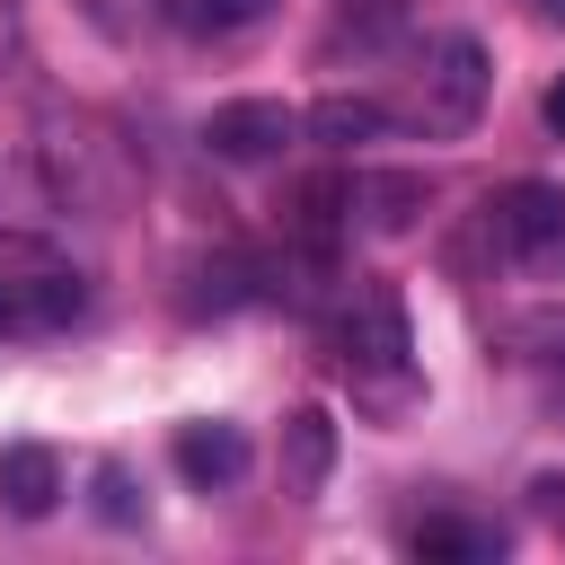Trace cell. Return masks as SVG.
<instances>
[{
	"mask_svg": "<svg viewBox=\"0 0 565 565\" xmlns=\"http://www.w3.org/2000/svg\"><path fill=\"white\" fill-rule=\"evenodd\" d=\"M486 88H494L486 44H477V35H433V44H424V62H415V79H406V106H397V115H406L415 132L450 141V132H468V124H477Z\"/></svg>",
	"mask_w": 565,
	"mask_h": 565,
	"instance_id": "1",
	"label": "cell"
},
{
	"mask_svg": "<svg viewBox=\"0 0 565 565\" xmlns=\"http://www.w3.org/2000/svg\"><path fill=\"white\" fill-rule=\"evenodd\" d=\"M88 282L44 247V238H0V335H53L71 327Z\"/></svg>",
	"mask_w": 565,
	"mask_h": 565,
	"instance_id": "2",
	"label": "cell"
},
{
	"mask_svg": "<svg viewBox=\"0 0 565 565\" xmlns=\"http://www.w3.org/2000/svg\"><path fill=\"white\" fill-rule=\"evenodd\" d=\"M327 344H335V362H344L353 380H397L406 353H415L406 309H397V291H380V282H353V291H344V309L327 318Z\"/></svg>",
	"mask_w": 565,
	"mask_h": 565,
	"instance_id": "3",
	"label": "cell"
},
{
	"mask_svg": "<svg viewBox=\"0 0 565 565\" xmlns=\"http://www.w3.org/2000/svg\"><path fill=\"white\" fill-rule=\"evenodd\" d=\"M486 230H494V256H512L521 274H565V185H503L486 203Z\"/></svg>",
	"mask_w": 565,
	"mask_h": 565,
	"instance_id": "4",
	"label": "cell"
},
{
	"mask_svg": "<svg viewBox=\"0 0 565 565\" xmlns=\"http://www.w3.org/2000/svg\"><path fill=\"white\" fill-rule=\"evenodd\" d=\"M44 177H53V194H71V203H124V150H115L97 124H53Z\"/></svg>",
	"mask_w": 565,
	"mask_h": 565,
	"instance_id": "5",
	"label": "cell"
},
{
	"mask_svg": "<svg viewBox=\"0 0 565 565\" xmlns=\"http://www.w3.org/2000/svg\"><path fill=\"white\" fill-rule=\"evenodd\" d=\"M344 221H353V177H300L282 194V247L300 265H327L335 238H344Z\"/></svg>",
	"mask_w": 565,
	"mask_h": 565,
	"instance_id": "6",
	"label": "cell"
},
{
	"mask_svg": "<svg viewBox=\"0 0 565 565\" xmlns=\"http://www.w3.org/2000/svg\"><path fill=\"white\" fill-rule=\"evenodd\" d=\"M291 132H300V115H291L282 97H238V106H212V124H203L212 159H238V168L282 159V150H291Z\"/></svg>",
	"mask_w": 565,
	"mask_h": 565,
	"instance_id": "7",
	"label": "cell"
},
{
	"mask_svg": "<svg viewBox=\"0 0 565 565\" xmlns=\"http://www.w3.org/2000/svg\"><path fill=\"white\" fill-rule=\"evenodd\" d=\"M406 547H415L424 565H494V556H503V530H494V521H468V512H424V521L406 530Z\"/></svg>",
	"mask_w": 565,
	"mask_h": 565,
	"instance_id": "8",
	"label": "cell"
},
{
	"mask_svg": "<svg viewBox=\"0 0 565 565\" xmlns=\"http://www.w3.org/2000/svg\"><path fill=\"white\" fill-rule=\"evenodd\" d=\"M177 477L185 486H238L247 477V433L238 424H177Z\"/></svg>",
	"mask_w": 565,
	"mask_h": 565,
	"instance_id": "9",
	"label": "cell"
},
{
	"mask_svg": "<svg viewBox=\"0 0 565 565\" xmlns=\"http://www.w3.org/2000/svg\"><path fill=\"white\" fill-rule=\"evenodd\" d=\"M0 503H9L18 521H44V512L62 503V459H53L44 441H9V450H0Z\"/></svg>",
	"mask_w": 565,
	"mask_h": 565,
	"instance_id": "10",
	"label": "cell"
},
{
	"mask_svg": "<svg viewBox=\"0 0 565 565\" xmlns=\"http://www.w3.org/2000/svg\"><path fill=\"white\" fill-rule=\"evenodd\" d=\"M327 459H335V424H327V406H300L282 424V494H318Z\"/></svg>",
	"mask_w": 565,
	"mask_h": 565,
	"instance_id": "11",
	"label": "cell"
},
{
	"mask_svg": "<svg viewBox=\"0 0 565 565\" xmlns=\"http://www.w3.org/2000/svg\"><path fill=\"white\" fill-rule=\"evenodd\" d=\"M300 124H309L327 150H353V141H380V132H388V106H380V97H327V106L300 115Z\"/></svg>",
	"mask_w": 565,
	"mask_h": 565,
	"instance_id": "12",
	"label": "cell"
},
{
	"mask_svg": "<svg viewBox=\"0 0 565 565\" xmlns=\"http://www.w3.org/2000/svg\"><path fill=\"white\" fill-rule=\"evenodd\" d=\"M353 203H371V230H406V212L424 203V185L415 177H362Z\"/></svg>",
	"mask_w": 565,
	"mask_h": 565,
	"instance_id": "13",
	"label": "cell"
},
{
	"mask_svg": "<svg viewBox=\"0 0 565 565\" xmlns=\"http://www.w3.org/2000/svg\"><path fill=\"white\" fill-rule=\"evenodd\" d=\"M274 0H177V18L185 26H203V35H238V26H256Z\"/></svg>",
	"mask_w": 565,
	"mask_h": 565,
	"instance_id": "14",
	"label": "cell"
},
{
	"mask_svg": "<svg viewBox=\"0 0 565 565\" xmlns=\"http://www.w3.org/2000/svg\"><path fill=\"white\" fill-rule=\"evenodd\" d=\"M97 494H106V521H141V503H132V477H124V468H106V477H97Z\"/></svg>",
	"mask_w": 565,
	"mask_h": 565,
	"instance_id": "15",
	"label": "cell"
},
{
	"mask_svg": "<svg viewBox=\"0 0 565 565\" xmlns=\"http://www.w3.org/2000/svg\"><path fill=\"white\" fill-rule=\"evenodd\" d=\"M530 512H539V521L565 539V477H539V486H530Z\"/></svg>",
	"mask_w": 565,
	"mask_h": 565,
	"instance_id": "16",
	"label": "cell"
},
{
	"mask_svg": "<svg viewBox=\"0 0 565 565\" xmlns=\"http://www.w3.org/2000/svg\"><path fill=\"white\" fill-rule=\"evenodd\" d=\"M18 53H26V9H18V0H0V71H9Z\"/></svg>",
	"mask_w": 565,
	"mask_h": 565,
	"instance_id": "17",
	"label": "cell"
},
{
	"mask_svg": "<svg viewBox=\"0 0 565 565\" xmlns=\"http://www.w3.org/2000/svg\"><path fill=\"white\" fill-rule=\"evenodd\" d=\"M547 415H556V424H565V362H556V371H547Z\"/></svg>",
	"mask_w": 565,
	"mask_h": 565,
	"instance_id": "18",
	"label": "cell"
},
{
	"mask_svg": "<svg viewBox=\"0 0 565 565\" xmlns=\"http://www.w3.org/2000/svg\"><path fill=\"white\" fill-rule=\"evenodd\" d=\"M547 124H556V132H565V79H556V88H547Z\"/></svg>",
	"mask_w": 565,
	"mask_h": 565,
	"instance_id": "19",
	"label": "cell"
},
{
	"mask_svg": "<svg viewBox=\"0 0 565 565\" xmlns=\"http://www.w3.org/2000/svg\"><path fill=\"white\" fill-rule=\"evenodd\" d=\"M530 9H539V18H547V26H565V0H530Z\"/></svg>",
	"mask_w": 565,
	"mask_h": 565,
	"instance_id": "20",
	"label": "cell"
}]
</instances>
